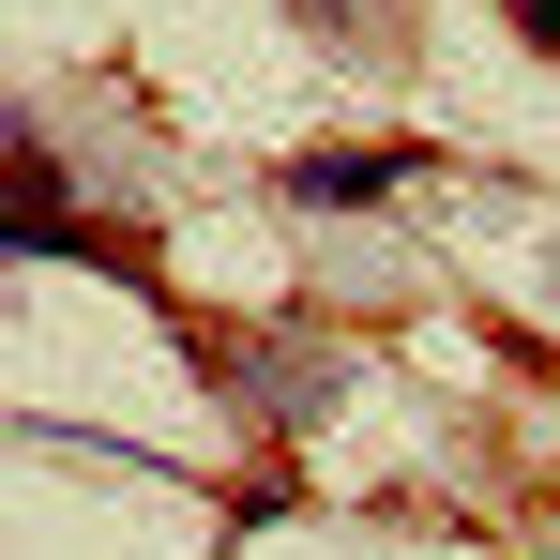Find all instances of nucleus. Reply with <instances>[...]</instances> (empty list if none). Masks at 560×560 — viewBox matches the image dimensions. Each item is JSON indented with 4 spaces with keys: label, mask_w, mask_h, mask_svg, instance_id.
I'll list each match as a JSON object with an SVG mask.
<instances>
[{
    "label": "nucleus",
    "mask_w": 560,
    "mask_h": 560,
    "mask_svg": "<svg viewBox=\"0 0 560 560\" xmlns=\"http://www.w3.org/2000/svg\"><path fill=\"white\" fill-rule=\"evenodd\" d=\"M530 31H546V46H560V0H530Z\"/></svg>",
    "instance_id": "obj_2"
},
{
    "label": "nucleus",
    "mask_w": 560,
    "mask_h": 560,
    "mask_svg": "<svg viewBox=\"0 0 560 560\" xmlns=\"http://www.w3.org/2000/svg\"><path fill=\"white\" fill-rule=\"evenodd\" d=\"M288 183L318 197V212H349V197H394V183H409V152H318V167H288Z\"/></svg>",
    "instance_id": "obj_1"
}]
</instances>
